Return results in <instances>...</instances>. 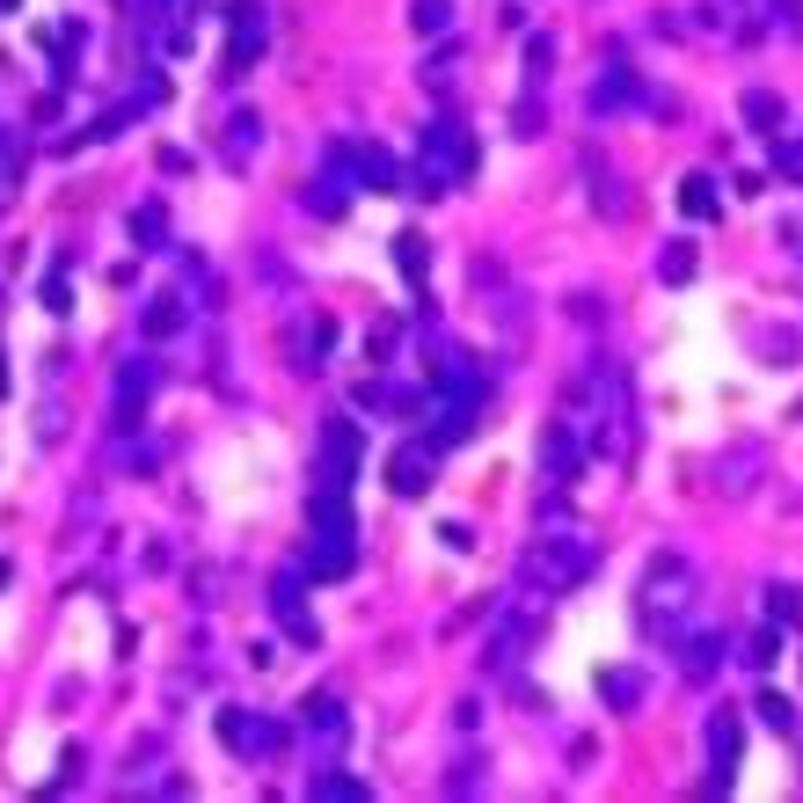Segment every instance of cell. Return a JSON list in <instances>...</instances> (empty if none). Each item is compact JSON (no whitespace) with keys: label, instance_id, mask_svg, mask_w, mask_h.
<instances>
[{"label":"cell","instance_id":"7","mask_svg":"<svg viewBox=\"0 0 803 803\" xmlns=\"http://www.w3.org/2000/svg\"><path fill=\"white\" fill-rule=\"evenodd\" d=\"M767 621H775V629H803V592L796 584H775V592H767Z\"/></svg>","mask_w":803,"mask_h":803},{"label":"cell","instance_id":"1","mask_svg":"<svg viewBox=\"0 0 803 803\" xmlns=\"http://www.w3.org/2000/svg\"><path fill=\"white\" fill-rule=\"evenodd\" d=\"M650 607L672 621L680 607H694V562L686 556H657L650 562Z\"/></svg>","mask_w":803,"mask_h":803},{"label":"cell","instance_id":"10","mask_svg":"<svg viewBox=\"0 0 803 803\" xmlns=\"http://www.w3.org/2000/svg\"><path fill=\"white\" fill-rule=\"evenodd\" d=\"M775 657H781V629H775V621H767V629H759L753 643H745V665H759V672H767Z\"/></svg>","mask_w":803,"mask_h":803},{"label":"cell","instance_id":"2","mask_svg":"<svg viewBox=\"0 0 803 803\" xmlns=\"http://www.w3.org/2000/svg\"><path fill=\"white\" fill-rule=\"evenodd\" d=\"M738 775V716L716 708V723H708V789H730Z\"/></svg>","mask_w":803,"mask_h":803},{"label":"cell","instance_id":"3","mask_svg":"<svg viewBox=\"0 0 803 803\" xmlns=\"http://www.w3.org/2000/svg\"><path fill=\"white\" fill-rule=\"evenodd\" d=\"M723 657H730L723 635H686L680 643V672L686 680H708V672H723Z\"/></svg>","mask_w":803,"mask_h":803},{"label":"cell","instance_id":"8","mask_svg":"<svg viewBox=\"0 0 803 803\" xmlns=\"http://www.w3.org/2000/svg\"><path fill=\"white\" fill-rule=\"evenodd\" d=\"M657 278H665V285H686V278H694V242H665V256H657Z\"/></svg>","mask_w":803,"mask_h":803},{"label":"cell","instance_id":"6","mask_svg":"<svg viewBox=\"0 0 803 803\" xmlns=\"http://www.w3.org/2000/svg\"><path fill=\"white\" fill-rule=\"evenodd\" d=\"M680 212L686 219H716V175H686L680 183Z\"/></svg>","mask_w":803,"mask_h":803},{"label":"cell","instance_id":"9","mask_svg":"<svg viewBox=\"0 0 803 803\" xmlns=\"http://www.w3.org/2000/svg\"><path fill=\"white\" fill-rule=\"evenodd\" d=\"M753 461H759L753 446H738V453H730V461L716 467V475H723V489H730V497H738V489H753V475H745V467H753Z\"/></svg>","mask_w":803,"mask_h":803},{"label":"cell","instance_id":"4","mask_svg":"<svg viewBox=\"0 0 803 803\" xmlns=\"http://www.w3.org/2000/svg\"><path fill=\"white\" fill-rule=\"evenodd\" d=\"M738 110H745V124H753V132H767V139H781V124H789V102H781L775 88H745V102H738Z\"/></svg>","mask_w":803,"mask_h":803},{"label":"cell","instance_id":"12","mask_svg":"<svg viewBox=\"0 0 803 803\" xmlns=\"http://www.w3.org/2000/svg\"><path fill=\"white\" fill-rule=\"evenodd\" d=\"M775 161H781V169H789V175H803V146H781Z\"/></svg>","mask_w":803,"mask_h":803},{"label":"cell","instance_id":"11","mask_svg":"<svg viewBox=\"0 0 803 803\" xmlns=\"http://www.w3.org/2000/svg\"><path fill=\"white\" fill-rule=\"evenodd\" d=\"M635 694H643V680H635V672H607V702H613V708H635Z\"/></svg>","mask_w":803,"mask_h":803},{"label":"cell","instance_id":"5","mask_svg":"<svg viewBox=\"0 0 803 803\" xmlns=\"http://www.w3.org/2000/svg\"><path fill=\"white\" fill-rule=\"evenodd\" d=\"M753 716L767 730H775V738H796L803 730V716H796V702H789V694H775V686H759V702H753Z\"/></svg>","mask_w":803,"mask_h":803}]
</instances>
